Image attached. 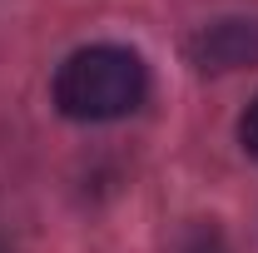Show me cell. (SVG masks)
I'll return each mask as SVG.
<instances>
[{
    "label": "cell",
    "instance_id": "cell-1",
    "mask_svg": "<svg viewBox=\"0 0 258 253\" xmlns=\"http://www.w3.org/2000/svg\"><path fill=\"white\" fill-rule=\"evenodd\" d=\"M149 95V70L124 45H85L55 70V104L70 119H119Z\"/></svg>",
    "mask_w": 258,
    "mask_h": 253
},
{
    "label": "cell",
    "instance_id": "cell-2",
    "mask_svg": "<svg viewBox=\"0 0 258 253\" xmlns=\"http://www.w3.org/2000/svg\"><path fill=\"white\" fill-rule=\"evenodd\" d=\"M199 70H233V65L258 60V25L253 20H219L194 40Z\"/></svg>",
    "mask_w": 258,
    "mask_h": 253
},
{
    "label": "cell",
    "instance_id": "cell-3",
    "mask_svg": "<svg viewBox=\"0 0 258 253\" xmlns=\"http://www.w3.org/2000/svg\"><path fill=\"white\" fill-rule=\"evenodd\" d=\"M238 139H243V149L258 159V99L243 109V119H238Z\"/></svg>",
    "mask_w": 258,
    "mask_h": 253
}]
</instances>
